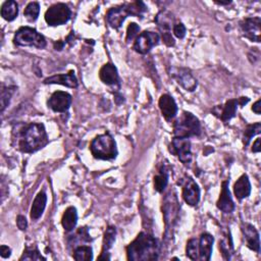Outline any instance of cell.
<instances>
[{
  "instance_id": "obj_1",
  "label": "cell",
  "mask_w": 261,
  "mask_h": 261,
  "mask_svg": "<svg viewBox=\"0 0 261 261\" xmlns=\"http://www.w3.org/2000/svg\"><path fill=\"white\" fill-rule=\"evenodd\" d=\"M17 148L24 153H33L48 144V136L43 123L31 122L16 132Z\"/></svg>"
},
{
  "instance_id": "obj_2",
  "label": "cell",
  "mask_w": 261,
  "mask_h": 261,
  "mask_svg": "<svg viewBox=\"0 0 261 261\" xmlns=\"http://www.w3.org/2000/svg\"><path fill=\"white\" fill-rule=\"evenodd\" d=\"M159 245L157 240L149 233L141 231L137 238L126 247L127 260L151 261L157 260Z\"/></svg>"
},
{
  "instance_id": "obj_3",
  "label": "cell",
  "mask_w": 261,
  "mask_h": 261,
  "mask_svg": "<svg viewBox=\"0 0 261 261\" xmlns=\"http://www.w3.org/2000/svg\"><path fill=\"white\" fill-rule=\"evenodd\" d=\"M147 10V6L142 1L124 3L110 8L106 13V19L110 27L118 29L128 15L141 16Z\"/></svg>"
},
{
  "instance_id": "obj_4",
  "label": "cell",
  "mask_w": 261,
  "mask_h": 261,
  "mask_svg": "<svg viewBox=\"0 0 261 261\" xmlns=\"http://www.w3.org/2000/svg\"><path fill=\"white\" fill-rule=\"evenodd\" d=\"M92 155L96 159L111 160L117 155L116 143L109 133L97 136L90 144Z\"/></svg>"
},
{
  "instance_id": "obj_5",
  "label": "cell",
  "mask_w": 261,
  "mask_h": 261,
  "mask_svg": "<svg viewBox=\"0 0 261 261\" xmlns=\"http://www.w3.org/2000/svg\"><path fill=\"white\" fill-rule=\"evenodd\" d=\"M201 134V123L191 112L184 111L173 123V135L177 138L198 137Z\"/></svg>"
},
{
  "instance_id": "obj_6",
  "label": "cell",
  "mask_w": 261,
  "mask_h": 261,
  "mask_svg": "<svg viewBox=\"0 0 261 261\" xmlns=\"http://www.w3.org/2000/svg\"><path fill=\"white\" fill-rule=\"evenodd\" d=\"M13 42L17 46H30L38 49L46 47L45 37L30 27L19 28L14 35Z\"/></svg>"
},
{
  "instance_id": "obj_7",
  "label": "cell",
  "mask_w": 261,
  "mask_h": 261,
  "mask_svg": "<svg viewBox=\"0 0 261 261\" xmlns=\"http://www.w3.org/2000/svg\"><path fill=\"white\" fill-rule=\"evenodd\" d=\"M70 16L71 10L65 3H56L46 10L44 17L48 25L56 27L67 22Z\"/></svg>"
},
{
  "instance_id": "obj_8",
  "label": "cell",
  "mask_w": 261,
  "mask_h": 261,
  "mask_svg": "<svg viewBox=\"0 0 261 261\" xmlns=\"http://www.w3.org/2000/svg\"><path fill=\"white\" fill-rule=\"evenodd\" d=\"M169 151L171 154L175 155L184 164H189L192 161L191 143L187 138L173 137L169 145Z\"/></svg>"
},
{
  "instance_id": "obj_9",
  "label": "cell",
  "mask_w": 261,
  "mask_h": 261,
  "mask_svg": "<svg viewBox=\"0 0 261 261\" xmlns=\"http://www.w3.org/2000/svg\"><path fill=\"white\" fill-rule=\"evenodd\" d=\"M155 20H156L158 29L161 33V37H162V40H163L164 44L169 46V47L173 46L174 45V39L171 36V27L173 28V25L171 24L172 21H173L172 15L168 11L162 10L157 14Z\"/></svg>"
},
{
  "instance_id": "obj_10",
  "label": "cell",
  "mask_w": 261,
  "mask_h": 261,
  "mask_svg": "<svg viewBox=\"0 0 261 261\" xmlns=\"http://www.w3.org/2000/svg\"><path fill=\"white\" fill-rule=\"evenodd\" d=\"M159 42V35L155 32L145 31L138 35L134 43V50L140 54H147Z\"/></svg>"
},
{
  "instance_id": "obj_11",
  "label": "cell",
  "mask_w": 261,
  "mask_h": 261,
  "mask_svg": "<svg viewBox=\"0 0 261 261\" xmlns=\"http://www.w3.org/2000/svg\"><path fill=\"white\" fill-rule=\"evenodd\" d=\"M170 75L186 91H194L197 88V80L187 69L182 67H172L170 69Z\"/></svg>"
},
{
  "instance_id": "obj_12",
  "label": "cell",
  "mask_w": 261,
  "mask_h": 261,
  "mask_svg": "<svg viewBox=\"0 0 261 261\" xmlns=\"http://www.w3.org/2000/svg\"><path fill=\"white\" fill-rule=\"evenodd\" d=\"M177 201L174 196L167 195L164 204H163V216H164V221L166 225V233L168 230H171L174 222L176 220L177 212H178V206H177Z\"/></svg>"
},
{
  "instance_id": "obj_13",
  "label": "cell",
  "mask_w": 261,
  "mask_h": 261,
  "mask_svg": "<svg viewBox=\"0 0 261 261\" xmlns=\"http://www.w3.org/2000/svg\"><path fill=\"white\" fill-rule=\"evenodd\" d=\"M260 17H246L240 22V27L245 37L257 43L260 42Z\"/></svg>"
},
{
  "instance_id": "obj_14",
  "label": "cell",
  "mask_w": 261,
  "mask_h": 261,
  "mask_svg": "<svg viewBox=\"0 0 261 261\" xmlns=\"http://www.w3.org/2000/svg\"><path fill=\"white\" fill-rule=\"evenodd\" d=\"M71 101L72 98L68 93L56 91L50 96L48 106L55 112H65L70 107Z\"/></svg>"
},
{
  "instance_id": "obj_15",
  "label": "cell",
  "mask_w": 261,
  "mask_h": 261,
  "mask_svg": "<svg viewBox=\"0 0 261 261\" xmlns=\"http://www.w3.org/2000/svg\"><path fill=\"white\" fill-rule=\"evenodd\" d=\"M200 196L201 192L197 182L191 177L185 179L182 188V198L185 202L190 206H196L200 201Z\"/></svg>"
},
{
  "instance_id": "obj_16",
  "label": "cell",
  "mask_w": 261,
  "mask_h": 261,
  "mask_svg": "<svg viewBox=\"0 0 261 261\" xmlns=\"http://www.w3.org/2000/svg\"><path fill=\"white\" fill-rule=\"evenodd\" d=\"M242 232L246 242V246L257 253L260 252V239H259V232L250 223H243L242 224Z\"/></svg>"
},
{
  "instance_id": "obj_17",
  "label": "cell",
  "mask_w": 261,
  "mask_h": 261,
  "mask_svg": "<svg viewBox=\"0 0 261 261\" xmlns=\"http://www.w3.org/2000/svg\"><path fill=\"white\" fill-rule=\"evenodd\" d=\"M216 206L224 213H231L234 209V203L228 189V180H223L221 184V192L216 202Z\"/></svg>"
},
{
  "instance_id": "obj_18",
  "label": "cell",
  "mask_w": 261,
  "mask_h": 261,
  "mask_svg": "<svg viewBox=\"0 0 261 261\" xmlns=\"http://www.w3.org/2000/svg\"><path fill=\"white\" fill-rule=\"evenodd\" d=\"M238 99H230L224 103L222 106H216L212 111L214 115L218 116L223 122L229 121L232 117H234L237 109H238Z\"/></svg>"
},
{
  "instance_id": "obj_19",
  "label": "cell",
  "mask_w": 261,
  "mask_h": 261,
  "mask_svg": "<svg viewBox=\"0 0 261 261\" xmlns=\"http://www.w3.org/2000/svg\"><path fill=\"white\" fill-rule=\"evenodd\" d=\"M158 104H159L161 113L166 120H171L172 118L175 117V115L177 113V105H176L174 99L170 95L163 94L159 98Z\"/></svg>"
},
{
  "instance_id": "obj_20",
  "label": "cell",
  "mask_w": 261,
  "mask_h": 261,
  "mask_svg": "<svg viewBox=\"0 0 261 261\" xmlns=\"http://www.w3.org/2000/svg\"><path fill=\"white\" fill-rule=\"evenodd\" d=\"M214 239L208 232H203L198 240V249H199V260L208 261L211 258L212 247Z\"/></svg>"
},
{
  "instance_id": "obj_21",
  "label": "cell",
  "mask_w": 261,
  "mask_h": 261,
  "mask_svg": "<svg viewBox=\"0 0 261 261\" xmlns=\"http://www.w3.org/2000/svg\"><path fill=\"white\" fill-rule=\"evenodd\" d=\"M44 84H58L68 88H76L77 87V79L74 74L73 70H69L68 73L55 74L49 76L44 80Z\"/></svg>"
},
{
  "instance_id": "obj_22",
  "label": "cell",
  "mask_w": 261,
  "mask_h": 261,
  "mask_svg": "<svg viewBox=\"0 0 261 261\" xmlns=\"http://www.w3.org/2000/svg\"><path fill=\"white\" fill-rule=\"evenodd\" d=\"M99 77L100 80L109 86L115 85L119 83V76L117 72V68L114 66V64L108 62L105 63L99 70Z\"/></svg>"
},
{
  "instance_id": "obj_23",
  "label": "cell",
  "mask_w": 261,
  "mask_h": 261,
  "mask_svg": "<svg viewBox=\"0 0 261 261\" xmlns=\"http://www.w3.org/2000/svg\"><path fill=\"white\" fill-rule=\"evenodd\" d=\"M115 236H116V229L114 226H108L104 232L103 237V246L101 255L98 257L99 260H109L110 256L108 251L111 249L112 245L115 242Z\"/></svg>"
},
{
  "instance_id": "obj_24",
  "label": "cell",
  "mask_w": 261,
  "mask_h": 261,
  "mask_svg": "<svg viewBox=\"0 0 261 261\" xmlns=\"http://www.w3.org/2000/svg\"><path fill=\"white\" fill-rule=\"evenodd\" d=\"M233 193L237 199L243 200L251 193V184L247 174H242L233 185Z\"/></svg>"
},
{
  "instance_id": "obj_25",
  "label": "cell",
  "mask_w": 261,
  "mask_h": 261,
  "mask_svg": "<svg viewBox=\"0 0 261 261\" xmlns=\"http://www.w3.org/2000/svg\"><path fill=\"white\" fill-rule=\"evenodd\" d=\"M46 203H47V195L44 191H41L37 194V196L35 197L32 207H31V218L34 220L39 219L46 207Z\"/></svg>"
},
{
  "instance_id": "obj_26",
  "label": "cell",
  "mask_w": 261,
  "mask_h": 261,
  "mask_svg": "<svg viewBox=\"0 0 261 261\" xmlns=\"http://www.w3.org/2000/svg\"><path fill=\"white\" fill-rule=\"evenodd\" d=\"M77 222V212L75 207H68L65 209L62 218H61V224L63 228L66 231H71L75 227Z\"/></svg>"
},
{
  "instance_id": "obj_27",
  "label": "cell",
  "mask_w": 261,
  "mask_h": 261,
  "mask_svg": "<svg viewBox=\"0 0 261 261\" xmlns=\"http://www.w3.org/2000/svg\"><path fill=\"white\" fill-rule=\"evenodd\" d=\"M18 14V5L13 0L5 1L1 6V16L7 20L11 21L14 18H16Z\"/></svg>"
},
{
  "instance_id": "obj_28",
  "label": "cell",
  "mask_w": 261,
  "mask_h": 261,
  "mask_svg": "<svg viewBox=\"0 0 261 261\" xmlns=\"http://www.w3.org/2000/svg\"><path fill=\"white\" fill-rule=\"evenodd\" d=\"M73 259L76 261H90L93 259V250L90 246H77L73 251Z\"/></svg>"
},
{
  "instance_id": "obj_29",
  "label": "cell",
  "mask_w": 261,
  "mask_h": 261,
  "mask_svg": "<svg viewBox=\"0 0 261 261\" xmlns=\"http://www.w3.org/2000/svg\"><path fill=\"white\" fill-rule=\"evenodd\" d=\"M168 184V172L164 166L159 170V173L154 176V188L157 192L161 193L164 191Z\"/></svg>"
},
{
  "instance_id": "obj_30",
  "label": "cell",
  "mask_w": 261,
  "mask_h": 261,
  "mask_svg": "<svg viewBox=\"0 0 261 261\" xmlns=\"http://www.w3.org/2000/svg\"><path fill=\"white\" fill-rule=\"evenodd\" d=\"M261 132V123L260 122H256L254 124H249L247 125V127L244 130V137H243V143L245 146H247L251 139L255 136L260 134Z\"/></svg>"
},
{
  "instance_id": "obj_31",
  "label": "cell",
  "mask_w": 261,
  "mask_h": 261,
  "mask_svg": "<svg viewBox=\"0 0 261 261\" xmlns=\"http://www.w3.org/2000/svg\"><path fill=\"white\" fill-rule=\"evenodd\" d=\"M39 12H40L39 3L33 1L27 5V7L24 8L23 14L29 21H35L39 16Z\"/></svg>"
},
{
  "instance_id": "obj_32",
  "label": "cell",
  "mask_w": 261,
  "mask_h": 261,
  "mask_svg": "<svg viewBox=\"0 0 261 261\" xmlns=\"http://www.w3.org/2000/svg\"><path fill=\"white\" fill-rule=\"evenodd\" d=\"M186 255L191 260L199 259V249H198V240L197 239L193 238L187 242Z\"/></svg>"
},
{
  "instance_id": "obj_33",
  "label": "cell",
  "mask_w": 261,
  "mask_h": 261,
  "mask_svg": "<svg viewBox=\"0 0 261 261\" xmlns=\"http://www.w3.org/2000/svg\"><path fill=\"white\" fill-rule=\"evenodd\" d=\"M19 260H46V258L40 254L36 247H27Z\"/></svg>"
},
{
  "instance_id": "obj_34",
  "label": "cell",
  "mask_w": 261,
  "mask_h": 261,
  "mask_svg": "<svg viewBox=\"0 0 261 261\" xmlns=\"http://www.w3.org/2000/svg\"><path fill=\"white\" fill-rule=\"evenodd\" d=\"M15 87L14 86H8V87H2L1 90V112L4 111V109L6 108V106L9 104L10 98L12 96V94L15 91Z\"/></svg>"
},
{
  "instance_id": "obj_35",
  "label": "cell",
  "mask_w": 261,
  "mask_h": 261,
  "mask_svg": "<svg viewBox=\"0 0 261 261\" xmlns=\"http://www.w3.org/2000/svg\"><path fill=\"white\" fill-rule=\"evenodd\" d=\"M139 31H140V27L137 23H135V22L129 23L127 27V30H126V38H125L126 42H129L133 39L137 38Z\"/></svg>"
},
{
  "instance_id": "obj_36",
  "label": "cell",
  "mask_w": 261,
  "mask_h": 261,
  "mask_svg": "<svg viewBox=\"0 0 261 261\" xmlns=\"http://www.w3.org/2000/svg\"><path fill=\"white\" fill-rule=\"evenodd\" d=\"M173 34L176 38L182 39L186 36V27L182 23H176L172 28Z\"/></svg>"
},
{
  "instance_id": "obj_37",
  "label": "cell",
  "mask_w": 261,
  "mask_h": 261,
  "mask_svg": "<svg viewBox=\"0 0 261 261\" xmlns=\"http://www.w3.org/2000/svg\"><path fill=\"white\" fill-rule=\"evenodd\" d=\"M16 224H17V227L20 229V230H24L28 226V221L25 219L24 216L22 215H18L16 217Z\"/></svg>"
},
{
  "instance_id": "obj_38",
  "label": "cell",
  "mask_w": 261,
  "mask_h": 261,
  "mask_svg": "<svg viewBox=\"0 0 261 261\" xmlns=\"http://www.w3.org/2000/svg\"><path fill=\"white\" fill-rule=\"evenodd\" d=\"M0 255L2 258H8L11 255V250L9 247L2 245L0 248Z\"/></svg>"
},
{
  "instance_id": "obj_39",
  "label": "cell",
  "mask_w": 261,
  "mask_h": 261,
  "mask_svg": "<svg viewBox=\"0 0 261 261\" xmlns=\"http://www.w3.org/2000/svg\"><path fill=\"white\" fill-rule=\"evenodd\" d=\"M252 151L254 153H258V152L261 151V139L260 138H257L256 141L254 142L253 147H252Z\"/></svg>"
},
{
  "instance_id": "obj_40",
  "label": "cell",
  "mask_w": 261,
  "mask_h": 261,
  "mask_svg": "<svg viewBox=\"0 0 261 261\" xmlns=\"http://www.w3.org/2000/svg\"><path fill=\"white\" fill-rule=\"evenodd\" d=\"M260 108H261V100L259 99V100H257V101L253 104L252 110H253V112H255L256 114H260V112H261Z\"/></svg>"
},
{
  "instance_id": "obj_41",
  "label": "cell",
  "mask_w": 261,
  "mask_h": 261,
  "mask_svg": "<svg viewBox=\"0 0 261 261\" xmlns=\"http://www.w3.org/2000/svg\"><path fill=\"white\" fill-rule=\"evenodd\" d=\"M248 102H249V98H247V97H241V98L238 99V103H239L240 106H244Z\"/></svg>"
},
{
  "instance_id": "obj_42",
  "label": "cell",
  "mask_w": 261,
  "mask_h": 261,
  "mask_svg": "<svg viewBox=\"0 0 261 261\" xmlns=\"http://www.w3.org/2000/svg\"><path fill=\"white\" fill-rule=\"evenodd\" d=\"M63 42H61V41H58L57 43H55L54 44V48L56 49V50H61L62 49V47H63Z\"/></svg>"
},
{
  "instance_id": "obj_43",
  "label": "cell",
  "mask_w": 261,
  "mask_h": 261,
  "mask_svg": "<svg viewBox=\"0 0 261 261\" xmlns=\"http://www.w3.org/2000/svg\"><path fill=\"white\" fill-rule=\"evenodd\" d=\"M231 1H215V3L220 4V5H225V4H229Z\"/></svg>"
}]
</instances>
